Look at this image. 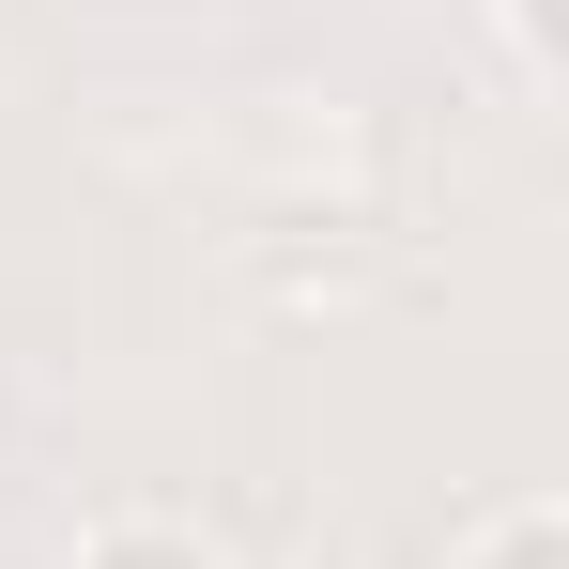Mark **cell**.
I'll list each match as a JSON object with an SVG mask.
<instances>
[{
    "instance_id": "cell-1",
    "label": "cell",
    "mask_w": 569,
    "mask_h": 569,
    "mask_svg": "<svg viewBox=\"0 0 569 569\" xmlns=\"http://www.w3.org/2000/svg\"><path fill=\"white\" fill-rule=\"evenodd\" d=\"M447 569H569V508L555 492H492L462 539H447Z\"/></svg>"
},
{
    "instance_id": "cell-3",
    "label": "cell",
    "mask_w": 569,
    "mask_h": 569,
    "mask_svg": "<svg viewBox=\"0 0 569 569\" xmlns=\"http://www.w3.org/2000/svg\"><path fill=\"white\" fill-rule=\"evenodd\" d=\"M492 47H508L523 93H555V78H569V0H492Z\"/></svg>"
},
{
    "instance_id": "cell-2",
    "label": "cell",
    "mask_w": 569,
    "mask_h": 569,
    "mask_svg": "<svg viewBox=\"0 0 569 569\" xmlns=\"http://www.w3.org/2000/svg\"><path fill=\"white\" fill-rule=\"evenodd\" d=\"M62 569H231V539H200L186 508H108Z\"/></svg>"
}]
</instances>
